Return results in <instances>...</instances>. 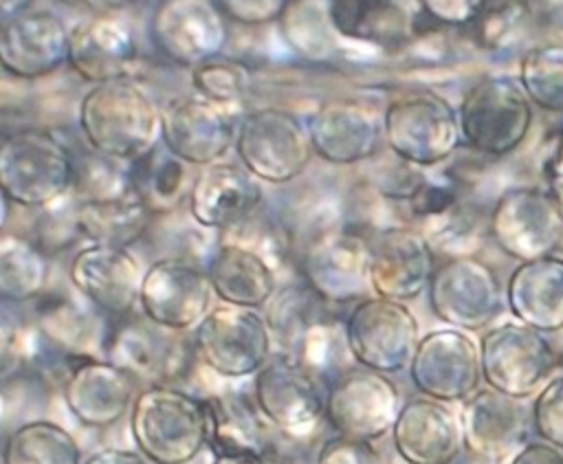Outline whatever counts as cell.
Here are the masks:
<instances>
[{
    "label": "cell",
    "mask_w": 563,
    "mask_h": 464,
    "mask_svg": "<svg viewBox=\"0 0 563 464\" xmlns=\"http://www.w3.org/2000/svg\"><path fill=\"white\" fill-rule=\"evenodd\" d=\"M433 314L449 328L479 332L504 310L506 288L495 268L477 255L446 257L427 288Z\"/></svg>",
    "instance_id": "7c38bea8"
},
{
    "label": "cell",
    "mask_w": 563,
    "mask_h": 464,
    "mask_svg": "<svg viewBox=\"0 0 563 464\" xmlns=\"http://www.w3.org/2000/svg\"><path fill=\"white\" fill-rule=\"evenodd\" d=\"M77 156L53 132L22 128L0 145L2 198L20 209H42L73 191Z\"/></svg>",
    "instance_id": "3957f363"
},
{
    "label": "cell",
    "mask_w": 563,
    "mask_h": 464,
    "mask_svg": "<svg viewBox=\"0 0 563 464\" xmlns=\"http://www.w3.org/2000/svg\"><path fill=\"white\" fill-rule=\"evenodd\" d=\"M51 284V257L31 237L4 231L0 237V297L4 303L37 301Z\"/></svg>",
    "instance_id": "d590c367"
},
{
    "label": "cell",
    "mask_w": 563,
    "mask_h": 464,
    "mask_svg": "<svg viewBox=\"0 0 563 464\" xmlns=\"http://www.w3.org/2000/svg\"><path fill=\"white\" fill-rule=\"evenodd\" d=\"M141 51L130 24L101 13L77 22L70 31V70L86 84L134 79Z\"/></svg>",
    "instance_id": "484cf974"
},
{
    "label": "cell",
    "mask_w": 563,
    "mask_h": 464,
    "mask_svg": "<svg viewBox=\"0 0 563 464\" xmlns=\"http://www.w3.org/2000/svg\"><path fill=\"white\" fill-rule=\"evenodd\" d=\"M154 48L180 68H194L222 55L229 31L213 0H161L150 20Z\"/></svg>",
    "instance_id": "d6986e66"
},
{
    "label": "cell",
    "mask_w": 563,
    "mask_h": 464,
    "mask_svg": "<svg viewBox=\"0 0 563 464\" xmlns=\"http://www.w3.org/2000/svg\"><path fill=\"white\" fill-rule=\"evenodd\" d=\"M543 178H545V187L563 207V134L556 139L554 147L543 161Z\"/></svg>",
    "instance_id": "681fc988"
},
{
    "label": "cell",
    "mask_w": 563,
    "mask_h": 464,
    "mask_svg": "<svg viewBox=\"0 0 563 464\" xmlns=\"http://www.w3.org/2000/svg\"><path fill=\"white\" fill-rule=\"evenodd\" d=\"M413 387L442 402H464L482 385L479 341L457 328H438L420 336L409 363Z\"/></svg>",
    "instance_id": "e0dca14e"
},
{
    "label": "cell",
    "mask_w": 563,
    "mask_h": 464,
    "mask_svg": "<svg viewBox=\"0 0 563 464\" xmlns=\"http://www.w3.org/2000/svg\"><path fill=\"white\" fill-rule=\"evenodd\" d=\"M77 125L88 150L134 163L163 143V106L136 79L92 84L79 97Z\"/></svg>",
    "instance_id": "6da1fadb"
},
{
    "label": "cell",
    "mask_w": 563,
    "mask_h": 464,
    "mask_svg": "<svg viewBox=\"0 0 563 464\" xmlns=\"http://www.w3.org/2000/svg\"><path fill=\"white\" fill-rule=\"evenodd\" d=\"M205 266L216 299L222 303L260 310L279 288L273 262L257 248L231 237L213 246Z\"/></svg>",
    "instance_id": "83f0119b"
},
{
    "label": "cell",
    "mask_w": 563,
    "mask_h": 464,
    "mask_svg": "<svg viewBox=\"0 0 563 464\" xmlns=\"http://www.w3.org/2000/svg\"><path fill=\"white\" fill-rule=\"evenodd\" d=\"M128 416L132 440L152 464H189L209 446L207 400L178 385L139 389Z\"/></svg>",
    "instance_id": "7a4b0ae2"
},
{
    "label": "cell",
    "mask_w": 563,
    "mask_h": 464,
    "mask_svg": "<svg viewBox=\"0 0 563 464\" xmlns=\"http://www.w3.org/2000/svg\"><path fill=\"white\" fill-rule=\"evenodd\" d=\"M517 79L532 106L563 114V40L530 46L519 59Z\"/></svg>",
    "instance_id": "ab89813d"
},
{
    "label": "cell",
    "mask_w": 563,
    "mask_h": 464,
    "mask_svg": "<svg viewBox=\"0 0 563 464\" xmlns=\"http://www.w3.org/2000/svg\"><path fill=\"white\" fill-rule=\"evenodd\" d=\"M369 264V240L347 227H334L314 235L299 255L303 281L330 306L356 303L374 295Z\"/></svg>",
    "instance_id": "4fadbf2b"
},
{
    "label": "cell",
    "mask_w": 563,
    "mask_h": 464,
    "mask_svg": "<svg viewBox=\"0 0 563 464\" xmlns=\"http://www.w3.org/2000/svg\"><path fill=\"white\" fill-rule=\"evenodd\" d=\"M191 336L198 361L220 378L255 376L273 356V336L257 308L213 306Z\"/></svg>",
    "instance_id": "9c48e42d"
},
{
    "label": "cell",
    "mask_w": 563,
    "mask_h": 464,
    "mask_svg": "<svg viewBox=\"0 0 563 464\" xmlns=\"http://www.w3.org/2000/svg\"><path fill=\"white\" fill-rule=\"evenodd\" d=\"M73 196L79 202H110L136 196L134 163L88 150L77 158Z\"/></svg>",
    "instance_id": "60d3db41"
},
{
    "label": "cell",
    "mask_w": 563,
    "mask_h": 464,
    "mask_svg": "<svg viewBox=\"0 0 563 464\" xmlns=\"http://www.w3.org/2000/svg\"><path fill=\"white\" fill-rule=\"evenodd\" d=\"M70 26L48 9H26L2 20L0 62L7 75L24 81L51 77L68 64Z\"/></svg>",
    "instance_id": "7402d4cb"
},
{
    "label": "cell",
    "mask_w": 563,
    "mask_h": 464,
    "mask_svg": "<svg viewBox=\"0 0 563 464\" xmlns=\"http://www.w3.org/2000/svg\"><path fill=\"white\" fill-rule=\"evenodd\" d=\"M314 464H383V460L369 440L336 433L319 446Z\"/></svg>",
    "instance_id": "f6af8a7d"
},
{
    "label": "cell",
    "mask_w": 563,
    "mask_h": 464,
    "mask_svg": "<svg viewBox=\"0 0 563 464\" xmlns=\"http://www.w3.org/2000/svg\"><path fill=\"white\" fill-rule=\"evenodd\" d=\"M486 0H418L420 11L440 24L464 26L473 24Z\"/></svg>",
    "instance_id": "7dc6e473"
},
{
    "label": "cell",
    "mask_w": 563,
    "mask_h": 464,
    "mask_svg": "<svg viewBox=\"0 0 563 464\" xmlns=\"http://www.w3.org/2000/svg\"><path fill=\"white\" fill-rule=\"evenodd\" d=\"M508 464H563V449L545 442V440H530L523 442Z\"/></svg>",
    "instance_id": "c3c4849f"
},
{
    "label": "cell",
    "mask_w": 563,
    "mask_h": 464,
    "mask_svg": "<svg viewBox=\"0 0 563 464\" xmlns=\"http://www.w3.org/2000/svg\"><path fill=\"white\" fill-rule=\"evenodd\" d=\"M209 407V449L213 455H251L266 464L273 451L271 422L260 411L255 396L218 391L205 396Z\"/></svg>",
    "instance_id": "1f68e13d"
},
{
    "label": "cell",
    "mask_w": 563,
    "mask_h": 464,
    "mask_svg": "<svg viewBox=\"0 0 563 464\" xmlns=\"http://www.w3.org/2000/svg\"><path fill=\"white\" fill-rule=\"evenodd\" d=\"M479 358L486 387L517 400L537 396L559 365V354L545 332L521 321L486 328L479 339Z\"/></svg>",
    "instance_id": "ba28073f"
},
{
    "label": "cell",
    "mask_w": 563,
    "mask_h": 464,
    "mask_svg": "<svg viewBox=\"0 0 563 464\" xmlns=\"http://www.w3.org/2000/svg\"><path fill=\"white\" fill-rule=\"evenodd\" d=\"M233 150L240 163L266 185L297 180L314 156L306 119L277 106L244 110Z\"/></svg>",
    "instance_id": "5b68a950"
},
{
    "label": "cell",
    "mask_w": 563,
    "mask_h": 464,
    "mask_svg": "<svg viewBox=\"0 0 563 464\" xmlns=\"http://www.w3.org/2000/svg\"><path fill=\"white\" fill-rule=\"evenodd\" d=\"M391 444L407 464H453L464 449L460 413L429 396L411 398L398 411Z\"/></svg>",
    "instance_id": "4316f807"
},
{
    "label": "cell",
    "mask_w": 563,
    "mask_h": 464,
    "mask_svg": "<svg viewBox=\"0 0 563 464\" xmlns=\"http://www.w3.org/2000/svg\"><path fill=\"white\" fill-rule=\"evenodd\" d=\"M328 301H323L306 281L284 284L264 306V319L271 330L273 343L279 352L299 354L308 336L332 321L328 317Z\"/></svg>",
    "instance_id": "836d02e7"
},
{
    "label": "cell",
    "mask_w": 563,
    "mask_h": 464,
    "mask_svg": "<svg viewBox=\"0 0 563 464\" xmlns=\"http://www.w3.org/2000/svg\"><path fill=\"white\" fill-rule=\"evenodd\" d=\"M321 376L290 352H273L253 376V396L271 427L288 440H306L325 416Z\"/></svg>",
    "instance_id": "52a82bcc"
},
{
    "label": "cell",
    "mask_w": 563,
    "mask_h": 464,
    "mask_svg": "<svg viewBox=\"0 0 563 464\" xmlns=\"http://www.w3.org/2000/svg\"><path fill=\"white\" fill-rule=\"evenodd\" d=\"M145 268L130 246L88 242L68 264V281L75 292L106 317H128L141 297Z\"/></svg>",
    "instance_id": "44dd1931"
},
{
    "label": "cell",
    "mask_w": 563,
    "mask_h": 464,
    "mask_svg": "<svg viewBox=\"0 0 563 464\" xmlns=\"http://www.w3.org/2000/svg\"><path fill=\"white\" fill-rule=\"evenodd\" d=\"M530 416L537 438L563 449V374L552 376L539 389Z\"/></svg>",
    "instance_id": "ee69618b"
},
{
    "label": "cell",
    "mask_w": 563,
    "mask_h": 464,
    "mask_svg": "<svg viewBox=\"0 0 563 464\" xmlns=\"http://www.w3.org/2000/svg\"><path fill=\"white\" fill-rule=\"evenodd\" d=\"M264 198V183L242 163L218 161L196 172L187 209L202 229L227 233L255 218Z\"/></svg>",
    "instance_id": "cb8c5ba5"
},
{
    "label": "cell",
    "mask_w": 563,
    "mask_h": 464,
    "mask_svg": "<svg viewBox=\"0 0 563 464\" xmlns=\"http://www.w3.org/2000/svg\"><path fill=\"white\" fill-rule=\"evenodd\" d=\"M242 114L244 110L213 103L196 92L174 97L163 103V145L198 169L224 161L235 147Z\"/></svg>",
    "instance_id": "ac0fdd59"
},
{
    "label": "cell",
    "mask_w": 563,
    "mask_h": 464,
    "mask_svg": "<svg viewBox=\"0 0 563 464\" xmlns=\"http://www.w3.org/2000/svg\"><path fill=\"white\" fill-rule=\"evenodd\" d=\"M90 2L97 4V7H103V9H121L132 0H90Z\"/></svg>",
    "instance_id": "db71d44e"
},
{
    "label": "cell",
    "mask_w": 563,
    "mask_h": 464,
    "mask_svg": "<svg viewBox=\"0 0 563 464\" xmlns=\"http://www.w3.org/2000/svg\"><path fill=\"white\" fill-rule=\"evenodd\" d=\"M488 235L517 262L552 255L563 242V207L548 187H510L490 207Z\"/></svg>",
    "instance_id": "8fae6325"
},
{
    "label": "cell",
    "mask_w": 563,
    "mask_h": 464,
    "mask_svg": "<svg viewBox=\"0 0 563 464\" xmlns=\"http://www.w3.org/2000/svg\"><path fill=\"white\" fill-rule=\"evenodd\" d=\"M224 18L246 24L260 26L273 20H279L288 0H213Z\"/></svg>",
    "instance_id": "bcb514c9"
},
{
    "label": "cell",
    "mask_w": 563,
    "mask_h": 464,
    "mask_svg": "<svg viewBox=\"0 0 563 464\" xmlns=\"http://www.w3.org/2000/svg\"><path fill=\"white\" fill-rule=\"evenodd\" d=\"M213 297L207 266L191 257L165 255L145 268L139 308L163 328L194 332L213 308Z\"/></svg>",
    "instance_id": "5bb4252c"
},
{
    "label": "cell",
    "mask_w": 563,
    "mask_h": 464,
    "mask_svg": "<svg viewBox=\"0 0 563 464\" xmlns=\"http://www.w3.org/2000/svg\"><path fill=\"white\" fill-rule=\"evenodd\" d=\"M460 424L464 449L486 460L504 457L517 449L528 427L521 400L493 387H479L462 402Z\"/></svg>",
    "instance_id": "f1b7e54d"
},
{
    "label": "cell",
    "mask_w": 563,
    "mask_h": 464,
    "mask_svg": "<svg viewBox=\"0 0 563 464\" xmlns=\"http://www.w3.org/2000/svg\"><path fill=\"white\" fill-rule=\"evenodd\" d=\"M308 132L314 156L350 167L378 156L385 145L383 110L356 99L321 101L308 117Z\"/></svg>",
    "instance_id": "ffe728a7"
},
{
    "label": "cell",
    "mask_w": 563,
    "mask_h": 464,
    "mask_svg": "<svg viewBox=\"0 0 563 464\" xmlns=\"http://www.w3.org/2000/svg\"><path fill=\"white\" fill-rule=\"evenodd\" d=\"M33 0H2V20H9L26 9H31Z\"/></svg>",
    "instance_id": "816d5d0a"
},
{
    "label": "cell",
    "mask_w": 563,
    "mask_h": 464,
    "mask_svg": "<svg viewBox=\"0 0 563 464\" xmlns=\"http://www.w3.org/2000/svg\"><path fill=\"white\" fill-rule=\"evenodd\" d=\"M106 358L145 385H176L189 374L198 354L189 332L163 328L141 314L112 332Z\"/></svg>",
    "instance_id": "2e32d148"
},
{
    "label": "cell",
    "mask_w": 563,
    "mask_h": 464,
    "mask_svg": "<svg viewBox=\"0 0 563 464\" xmlns=\"http://www.w3.org/2000/svg\"><path fill=\"white\" fill-rule=\"evenodd\" d=\"M347 354L367 369L398 374L409 367L420 325L405 301L369 295L352 306L343 323Z\"/></svg>",
    "instance_id": "30bf717a"
},
{
    "label": "cell",
    "mask_w": 563,
    "mask_h": 464,
    "mask_svg": "<svg viewBox=\"0 0 563 464\" xmlns=\"http://www.w3.org/2000/svg\"><path fill=\"white\" fill-rule=\"evenodd\" d=\"M189 86L196 95L235 110H244L242 103L253 88V73L249 64L218 55L189 70Z\"/></svg>",
    "instance_id": "b9f144b4"
},
{
    "label": "cell",
    "mask_w": 563,
    "mask_h": 464,
    "mask_svg": "<svg viewBox=\"0 0 563 464\" xmlns=\"http://www.w3.org/2000/svg\"><path fill=\"white\" fill-rule=\"evenodd\" d=\"M457 119L462 145L482 156L504 158L528 139L534 106L517 77L486 75L464 90Z\"/></svg>",
    "instance_id": "277c9868"
},
{
    "label": "cell",
    "mask_w": 563,
    "mask_h": 464,
    "mask_svg": "<svg viewBox=\"0 0 563 464\" xmlns=\"http://www.w3.org/2000/svg\"><path fill=\"white\" fill-rule=\"evenodd\" d=\"M385 145L422 169L446 163L462 145L457 108L433 90L394 97L383 108Z\"/></svg>",
    "instance_id": "8992f818"
},
{
    "label": "cell",
    "mask_w": 563,
    "mask_h": 464,
    "mask_svg": "<svg viewBox=\"0 0 563 464\" xmlns=\"http://www.w3.org/2000/svg\"><path fill=\"white\" fill-rule=\"evenodd\" d=\"M37 220L31 240H35L46 253H55L73 246L75 240H84L79 231V202L73 191L42 209H35Z\"/></svg>",
    "instance_id": "7bdbcfd3"
},
{
    "label": "cell",
    "mask_w": 563,
    "mask_h": 464,
    "mask_svg": "<svg viewBox=\"0 0 563 464\" xmlns=\"http://www.w3.org/2000/svg\"><path fill=\"white\" fill-rule=\"evenodd\" d=\"M2 464H84L75 435L53 420H29L7 433Z\"/></svg>",
    "instance_id": "f35d334b"
},
{
    "label": "cell",
    "mask_w": 563,
    "mask_h": 464,
    "mask_svg": "<svg viewBox=\"0 0 563 464\" xmlns=\"http://www.w3.org/2000/svg\"><path fill=\"white\" fill-rule=\"evenodd\" d=\"M328 11L350 44L398 46L409 40L413 29L407 0H328Z\"/></svg>",
    "instance_id": "d6a6232c"
},
{
    "label": "cell",
    "mask_w": 563,
    "mask_h": 464,
    "mask_svg": "<svg viewBox=\"0 0 563 464\" xmlns=\"http://www.w3.org/2000/svg\"><path fill=\"white\" fill-rule=\"evenodd\" d=\"M154 218L139 196L110 202H79V231L86 242L132 246L150 231Z\"/></svg>",
    "instance_id": "74e56055"
},
{
    "label": "cell",
    "mask_w": 563,
    "mask_h": 464,
    "mask_svg": "<svg viewBox=\"0 0 563 464\" xmlns=\"http://www.w3.org/2000/svg\"><path fill=\"white\" fill-rule=\"evenodd\" d=\"M400 407V391L389 374L361 365L336 374L325 394L330 427L341 435L369 442L391 433Z\"/></svg>",
    "instance_id": "9a60e30c"
},
{
    "label": "cell",
    "mask_w": 563,
    "mask_h": 464,
    "mask_svg": "<svg viewBox=\"0 0 563 464\" xmlns=\"http://www.w3.org/2000/svg\"><path fill=\"white\" fill-rule=\"evenodd\" d=\"M277 22L286 48L310 64H330L341 55L343 44H350L334 26L328 0L288 2Z\"/></svg>",
    "instance_id": "e575fe53"
},
{
    "label": "cell",
    "mask_w": 563,
    "mask_h": 464,
    "mask_svg": "<svg viewBox=\"0 0 563 464\" xmlns=\"http://www.w3.org/2000/svg\"><path fill=\"white\" fill-rule=\"evenodd\" d=\"M84 464H150V460L141 451L121 449V446H106L90 453Z\"/></svg>",
    "instance_id": "f907efd6"
},
{
    "label": "cell",
    "mask_w": 563,
    "mask_h": 464,
    "mask_svg": "<svg viewBox=\"0 0 563 464\" xmlns=\"http://www.w3.org/2000/svg\"><path fill=\"white\" fill-rule=\"evenodd\" d=\"M136 378L106 356L79 358L64 378L62 396L77 422L92 429L117 424L139 394Z\"/></svg>",
    "instance_id": "d4e9b609"
},
{
    "label": "cell",
    "mask_w": 563,
    "mask_h": 464,
    "mask_svg": "<svg viewBox=\"0 0 563 464\" xmlns=\"http://www.w3.org/2000/svg\"><path fill=\"white\" fill-rule=\"evenodd\" d=\"M372 290L396 301L418 299L435 273V251L418 227L389 224L369 237Z\"/></svg>",
    "instance_id": "603a6c76"
},
{
    "label": "cell",
    "mask_w": 563,
    "mask_h": 464,
    "mask_svg": "<svg viewBox=\"0 0 563 464\" xmlns=\"http://www.w3.org/2000/svg\"><path fill=\"white\" fill-rule=\"evenodd\" d=\"M510 314L545 334L563 330V257L543 255L519 262L506 281Z\"/></svg>",
    "instance_id": "f546056e"
},
{
    "label": "cell",
    "mask_w": 563,
    "mask_h": 464,
    "mask_svg": "<svg viewBox=\"0 0 563 464\" xmlns=\"http://www.w3.org/2000/svg\"><path fill=\"white\" fill-rule=\"evenodd\" d=\"M209 464H264V462L251 455H216Z\"/></svg>",
    "instance_id": "f5cc1de1"
},
{
    "label": "cell",
    "mask_w": 563,
    "mask_h": 464,
    "mask_svg": "<svg viewBox=\"0 0 563 464\" xmlns=\"http://www.w3.org/2000/svg\"><path fill=\"white\" fill-rule=\"evenodd\" d=\"M79 295V292H77ZM103 312L97 310L81 295L79 299L68 295H42L35 301L33 325L48 347L68 356H97L108 347Z\"/></svg>",
    "instance_id": "4dcf8cb0"
},
{
    "label": "cell",
    "mask_w": 563,
    "mask_h": 464,
    "mask_svg": "<svg viewBox=\"0 0 563 464\" xmlns=\"http://www.w3.org/2000/svg\"><path fill=\"white\" fill-rule=\"evenodd\" d=\"M194 167L172 154L163 143L147 156L134 161V189L154 216L174 213L189 198Z\"/></svg>",
    "instance_id": "8d00e7d4"
}]
</instances>
